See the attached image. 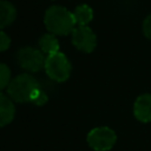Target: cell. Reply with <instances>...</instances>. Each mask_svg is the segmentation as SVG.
Returning a JSON list of instances; mask_svg holds the SVG:
<instances>
[{"label": "cell", "mask_w": 151, "mask_h": 151, "mask_svg": "<svg viewBox=\"0 0 151 151\" xmlns=\"http://www.w3.org/2000/svg\"><path fill=\"white\" fill-rule=\"evenodd\" d=\"M44 24L52 34L59 35H67L76 28L73 13L60 5H53L46 9L44 15Z\"/></svg>", "instance_id": "6da1fadb"}, {"label": "cell", "mask_w": 151, "mask_h": 151, "mask_svg": "<svg viewBox=\"0 0 151 151\" xmlns=\"http://www.w3.org/2000/svg\"><path fill=\"white\" fill-rule=\"evenodd\" d=\"M40 91L39 83L35 78L27 73H22L13 78L8 86H7V93L14 101L18 103H27L33 101L38 92Z\"/></svg>", "instance_id": "7a4b0ae2"}, {"label": "cell", "mask_w": 151, "mask_h": 151, "mask_svg": "<svg viewBox=\"0 0 151 151\" xmlns=\"http://www.w3.org/2000/svg\"><path fill=\"white\" fill-rule=\"evenodd\" d=\"M47 76L55 81H65L71 74V63L63 52H57L46 57L44 66Z\"/></svg>", "instance_id": "3957f363"}, {"label": "cell", "mask_w": 151, "mask_h": 151, "mask_svg": "<svg viewBox=\"0 0 151 151\" xmlns=\"http://www.w3.org/2000/svg\"><path fill=\"white\" fill-rule=\"evenodd\" d=\"M86 139L91 149L96 151H109L116 144L117 134L112 129L107 126H100L92 129L88 132Z\"/></svg>", "instance_id": "277c9868"}, {"label": "cell", "mask_w": 151, "mask_h": 151, "mask_svg": "<svg viewBox=\"0 0 151 151\" xmlns=\"http://www.w3.org/2000/svg\"><path fill=\"white\" fill-rule=\"evenodd\" d=\"M17 59L22 68L31 72H37L40 68H42L45 66L46 60L41 51L33 48L31 46L21 47L17 53Z\"/></svg>", "instance_id": "5b68a950"}, {"label": "cell", "mask_w": 151, "mask_h": 151, "mask_svg": "<svg viewBox=\"0 0 151 151\" xmlns=\"http://www.w3.org/2000/svg\"><path fill=\"white\" fill-rule=\"evenodd\" d=\"M72 44L83 52H92L97 46V37L88 26H77L72 32Z\"/></svg>", "instance_id": "8992f818"}, {"label": "cell", "mask_w": 151, "mask_h": 151, "mask_svg": "<svg viewBox=\"0 0 151 151\" xmlns=\"http://www.w3.org/2000/svg\"><path fill=\"white\" fill-rule=\"evenodd\" d=\"M133 114L142 123L151 122V93L140 94L133 104Z\"/></svg>", "instance_id": "52a82bcc"}, {"label": "cell", "mask_w": 151, "mask_h": 151, "mask_svg": "<svg viewBox=\"0 0 151 151\" xmlns=\"http://www.w3.org/2000/svg\"><path fill=\"white\" fill-rule=\"evenodd\" d=\"M15 114V107L11 98L0 92V127L9 124Z\"/></svg>", "instance_id": "ba28073f"}, {"label": "cell", "mask_w": 151, "mask_h": 151, "mask_svg": "<svg viewBox=\"0 0 151 151\" xmlns=\"http://www.w3.org/2000/svg\"><path fill=\"white\" fill-rule=\"evenodd\" d=\"M17 17L14 5L7 0H0V28L11 25Z\"/></svg>", "instance_id": "9c48e42d"}, {"label": "cell", "mask_w": 151, "mask_h": 151, "mask_svg": "<svg viewBox=\"0 0 151 151\" xmlns=\"http://www.w3.org/2000/svg\"><path fill=\"white\" fill-rule=\"evenodd\" d=\"M72 13H73L76 24H78V26H86L93 18V11L86 4L78 5Z\"/></svg>", "instance_id": "30bf717a"}, {"label": "cell", "mask_w": 151, "mask_h": 151, "mask_svg": "<svg viewBox=\"0 0 151 151\" xmlns=\"http://www.w3.org/2000/svg\"><path fill=\"white\" fill-rule=\"evenodd\" d=\"M39 46L41 51L44 53H47L48 55L59 52V41L52 33H46L41 35L39 39Z\"/></svg>", "instance_id": "8fae6325"}, {"label": "cell", "mask_w": 151, "mask_h": 151, "mask_svg": "<svg viewBox=\"0 0 151 151\" xmlns=\"http://www.w3.org/2000/svg\"><path fill=\"white\" fill-rule=\"evenodd\" d=\"M11 81V70L6 64H0V91L8 86Z\"/></svg>", "instance_id": "7c38bea8"}, {"label": "cell", "mask_w": 151, "mask_h": 151, "mask_svg": "<svg viewBox=\"0 0 151 151\" xmlns=\"http://www.w3.org/2000/svg\"><path fill=\"white\" fill-rule=\"evenodd\" d=\"M9 45H11V38L5 32L0 31V52L7 50Z\"/></svg>", "instance_id": "4fadbf2b"}, {"label": "cell", "mask_w": 151, "mask_h": 151, "mask_svg": "<svg viewBox=\"0 0 151 151\" xmlns=\"http://www.w3.org/2000/svg\"><path fill=\"white\" fill-rule=\"evenodd\" d=\"M143 32L145 37L151 40V14H149L143 21Z\"/></svg>", "instance_id": "5bb4252c"}, {"label": "cell", "mask_w": 151, "mask_h": 151, "mask_svg": "<svg viewBox=\"0 0 151 151\" xmlns=\"http://www.w3.org/2000/svg\"><path fill=\"white\" fill-rule=\"evenodd\" d=\"M47 100H48V97H47V94L44 92V91H39L38 92V94L35 96V98L33 99V101L32 103H34L35 105H44V104H46L47 103Z\"/></svg>", "instance_id": "9a60e30c"}]
</instances>
